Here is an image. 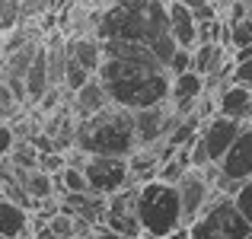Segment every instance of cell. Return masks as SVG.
<instances>
[{
	"label": "cell",
	"instance_id": "6",
	"mask_svg": "<svg viewBox=\"0 0 252 239\" xmlns=\"http://www.w3.org/2000/svg\"><path fill=\"white\" fill-rule=\"evenodd\" d=\"M80 172L86 185H90V195H99V198H112L131 185L128 159H118V156H86Z\"/></svg>",
	"mask_w": 252,
	"mask_h": 239
},
{
	"label": "cell",
	"instance_id": "24",
	"mask_svg": "<svg viewBox=\"0 0 252 239\" xmlns=\"http://www.w3.org/2000/svg\"><path fill=\"white\" fill-rule=\"evenodd\" d=\"M230 83L236 86H246V90H252V58H246V61L233 64V74H230Z\"/></svg>",
	"mask_w": 252,
	"mask_h": 239
},
{
	"label": "cell",
	"instance_id": "10",
	"mask_svg": "<svg viewBox=\"0 0 252 239\" xmlns=\"http://www.w3.org/2000/svg\"><path fill=\"white\" fill-rule=\"evenodd\" d=\"M220 176L230 185H243L252 179V124H243L240 137L233 141V147L223 153V159L217 163Z\"/></svg>",
	"mask_w": 252,
	"mask_h": 239
},
{
	"label": "cell",
	"instance_id": "22",
	"mask_svg": "<svg viewBox=\"0 0 252 239\" xmlns=\"http://www.w3.org/2000/svg\"><path fill=\"white\" fill-rule=\"evenodd\" d=\"M252 45V19L230 26V48H249Z\"/></svg>",
	"mask_w": 252,
	"mask_h": 239
},
{
	"label": "cell",
	"instance_id": "15",
	"mask_svg": "<svg viewBox=\"0 0 252 239\" xmlns=\"http://www.w3.org/2000/svg\"><path fill=\"white\" fill-rule=\"evenodd\" d=\"M32 236V214L19 204L0 198V239H29Z\"/></svg>",
	"mask_w": 252,
	"mask_h": 239
},
{
	"label": "cell",
	"instance_id": "7",
	"mask_svg": "<svg viewBox=\"0 0 252 239\" xmlns=\"http://www.w3.org/2000/svg\"><path fill=\"white\" fill-rule=\"evenodd\" d=\"M179 118L172 115L169 102L160 105H150V109L134 112V134H137V150H150V147H160L166 144L169 131L176 128Z\"/></svg>",
	"mask_w": 252,
	"mask_h": 239
},
{
	"label": "cell",
	"instance_id": "17",
	"mask_svg": "<svg viewBox=\"0 0 252 239\" xmlns=\"http://www.w3.org/2000/svg\"><path fill=\"white\" fill-rule=\"evenodd\" d=\"M67 55L86 70L90 77H96L99 64H102V42L96 35H80L74 42H67Z\"/></svg>",
	"mask_w": 252,
	"mask_h": 239
},
{
	"label": "cell",
	"instance_id": "31",
	"mask_svg": "<svg viewBox=\"0 0 252 239\" xmlns=\"http://www.w3.org/2000/svg\"><path fill=\"white\" fill-rule=\"evenodd\" d=\"M246 239H252V233H249V236H246Z\"/></svg>",
	"mask_w": 252,
	"mask_h": 239
},
{
	"label": "cell",
	"instance_id": "23",
	"mask_svg": "<svg viewBox=\"0 0 252 239\" xmlns=\"http://www.w3.org/2000/svg\"><path fill=\"white\" fill-rule=\"evenodd\" d=\"M19 105H23V102H19V99L13 96L10 86H6V83H3V77H0V121H6L10 115H16Z\"/></svg>",
	"mask_w": 252,
	"mask_h": 239
},
{
	"label": "cell",
	"instance_id": "3",
	"mask_svg": "<svg viewBox=\"0 0 252 239\" xmlns=\"http://www.w3.org/2000/svg\"><path fill=\"white\" fill-rule=\"evenodd\" d=\"M74 147L83 156H118L128 159L137 150L134 134V112L105 105L102 112L90 118H80L74 131Z\"/></svg>",
	"mask_w": 252,
	"mask_h": 239
},
{
	"label": "cell",
	"instance_id": "28",
	"mask_svg": "<svg viewBox=\"0 0 252 239\" xmlns=\"http://www.w3.org/2000/svg\"><path fill=\"white\" fill-rule=\"evenodd\" d=\"M243 6H246V19H252V0H246Z\"/></svg>",
	"mask_w": 252,
	"mask_h": 239
},
{
	"label": "cell",
	"instance_id": "16",
	"mask_svg": "<svg viewBox=\"0 0 252 239\" xmlns=\"http://www.w3.org/2000/svg\"><path fill=\"white\" fill-rule=\"evenodd\" d=\"M26 102H42L45 96H48V48L45 45H38L35 48V58H32L29 70H26Z\"/></svg>",
	"mask_w": 252,
	"mask_h": 239
},
{
	"label": "cell",
	"instance_id": "12",
	"mask_svg": "<svg viewBox=\"0 0 252 239\" xmlns=\"http://www.w3.org/2000/svg\"><path fill=\"white\" fill-rule=\"evenodd\" d=\"M214 102H217V115L223 118H233V121H252V90L246 86H236L227 83L214 92Z\"/></svg>",
	"mask_w": 252,
	"mask_h": 239
},
{
	"label": "cell",
	"instance_id": "20",
	"mask_svg": "<svg viewBox=\"0 0 252 239\" xmlns=\"http://www.w3.org/2000/svg\"><path fill=\"white\" fill-rule=\"evenodd\" d=\"M90 80H93V77L86 74V70L80 67V64H77L74 58L67 55V61H64V86H67L70 92H77V90H80L83 83H90Z\"/></svg>",
	"mask_w": 252,
	"mask_h": 239
},
{
	"label": "cell",
	"instance_id": "29",
	"mask_svg": "<svg viewBox=\"0 0 252 239\" xmlns=\"http://www.w3.org/2000/svg\"><path fill=\"white\" fill-rule=\"evenodd\" d=\"M74 239H93V230H90V233H80V236H74Z\"/></svg>",
	"mask_w": 252,
	"mask_h": 239
},
{
	"label": "cell",
	"instance_id": "4",
	"mask_svg": "<svg viewBox=\"0 0 252 239\" xmlns=\"http://www.w3.org/2000/svg\"><path fill=\"white\" fill-rule=\"evenodd\" d=\"M134 214L137 223H141L144 233L166 239L176 230H182V201H179L176 185L166 182H144L137 185V198H134Z\"/></svg>",
	"mask_w": 252,
	"mask_h": 239
},
{
	"label": "cell",
	"instance_id": "25",
	"mask_svg": "<svg viewBox=\"0 0 252 239\" xmlns=\"http://www.w3.org/2000/svg\"><path fill=\"white\" fill-rule=\"evenodd\" d=\"M169 77H179V74H189L191 70V51H185V48H176V55H172V61H169Z\"/></svg>",
	"mask_w": 252,
	"mask_h": 239
},
{
	"label": "cell",
	"instance_id": "5",
	"mask_svg": "<svg viewBox=\"0 0 252 239\" xmlns=\"http://www.w3.org/2000/svg\"><path fill=\"white\" fill-rule=\"evenodd\" d=\"M185 230H189V239H246L252 233V227L236 210L233 198H223V195L211 198V204L201 210V217L191 220Z\"/></svg>",
	"mask_w": 252,
	"mask_h": 239
},
{
	"label": "cell",
	"instance_id": "19",
	"mask_svg": "<svg viewBox=\"0 0 252 239\" xmlns=\"http://www.w3.org/2000/svg\"><path fill=\"white\" fill-rule=\"evenodd\" d=\"M23 23V0H0V35L13 32Z\"/></svg>",
	"mask_w": 252,
	"mask_h": 239
},
{
	"label": "cell",
	"instance_id": "1",
	"mask_svg": "<svg viewBox=\"0 0 252 239\" xmlns=\"http://www.w3.org/2000/svg\"><path fill=\"white\" fill-rule=\"evenodd\" d=\"M112 105L141 112L169 99V70L137 42H102V64L96 70Z\"/></svg>",
	"mask_w": 252,
	"mask_h": 239
},
{
	"label": "cell",
	"instance_id": "9",
	"mask_svg": "<svg viewBox=\"0 0 252 239\" xmlns=\"http://www.w3.org/2000/svg\"><path fill=\"white\" fill-rule=\"evenodd\" d=\"M176 191H179V201H182V223L189 227L191 220L201 217V210L211 204L214 198V188L211 182L201 176V169H189L182 179L176 182Z\"/></svg>",
	"mask_w": 252,
	"mask_h": 239
},
{
	"label": "cell",
	"instance_id": "26",
	"mask_svg": "<svg viewBox=\"0 0 252 239\" xmlns=\"http://www.w3.org/2000/svg\"><path fill=\"white\" fill-rule=\"evenodd\" d=\"M16 147V128L6 121H0V159H6Z\"/></svg>",
	"mask_w": 252,
	"mask_h": 239
},
{
	"label": "cell",
	"instance_id": "2",
	"mask_svg": "<svg viewBox=\"0 0 252 239\" xmlns=\"http://www.w3.org/2000/svg\"><path fill=\"white\" fill-rule=\"evenodd\" d=\"M99 42H137L147 45L150 55L169 67L176 42L169 32V3L163 0H115L96 19Z\"/></svg>",
	"mask_w": 252,
	"mask_h": 239
},
{
	"label": "cell",
	"instance_id": "21",
	"mask_svg": "<svg viewBox=\"0 0 252 239\" xmlns=\"http://www.w3.org/2000/svg\"><path fill=\"white\" fill-rule=\"evenodd\" d=\"M233 204H236V210L243 214V220L252 227V179H249V182H243L240 188L233 191Z\"/></svg>",
	"mask_w": 252,
	"mask_h": 239
},
{
	"label": "cell",
	"instance_id": "14",
	"mask_svg": "<svg viewBox=\"0 0 252 239\" xmlns=\"http://www.w3.org/2000/svg\"><path fill=\"white\" fill-rule=\"evenodd\" d=\"M169 32H172L176 48L195 51V45H198V23H195V16H191V10H185V6L176 3V0H169Z\"/></svg>",
	"mask_w": 252,
	"mask_h": 239
},
{
	"label": "cell",
	"instance_id": "30",
	"mask_svg": "<svg viewBox=\"0 0 252 239\" xmlns=\"http://www.w3.org/2000/svg\"><path fill=\"white\" fill-rule=\"evenodd\" d=\"M3 38H6V35H0V61H3Z\"/></svg>",
	"mask_w": 252,
	"mask_h": 239
},
{
	"label": "cell",
	"instance_id": "8",
	"mask_svg": "<svg viewBox=\"0 0 252 239\" xmlns=\"http://www.w3.org/2000/svg\"><path fill=\"white\" fill-rule=\"evenodd\" d=\"M240 131H243V124L233 121V118H223V115L208 118V121L201 124V131H198V144H201L208 163H220L223 153H227V150L233 147V141L240 137Z\"/></svg>",
	"mask_w": 252,
	"mask_h": 239
},
{
	"label": "cell",
	"instance_id": "27",
	"mask_svg": "<svg viewBox=\"0 0 252 239\" xmlns=\"http://www.w3.org/2000/svg\"><path fill=\"white\" fill-rule=\"evenodd\" d=\"M176 3H182L185 10H191V13H201L204 6H211V0H176Z\"/></svg>",
	"mask_w": 252,
	"mask_h": 239
},
{
	"label": "cell",
	"instance_id": "13",
	"mask_svg": "<svg viewBox=\"0 0 252 239\" xmlns=\"http://www.w3.org/2000/svg\"><path fill=\"white\" fill-rule=\"evenodd\" d=\"M80 233H90V227L80 223L70 210H64V208L55 210L48 220L32 223V236H35V239H74Z\"/></svg>",
	"mask_w": 252,
	"mask_h": 239
},
{
	"label": "cell",
	"instance_id": "11",
	"mask_svg": "<svg viewBox=\"0 0 252 239\" xmlns=\"http://www.w3.org/2000/svg\"><path fill=\"white\" fill-rule=\"evenodd\" d=\"M204 96V77H198V74H179V77H172V83H169V109H172V115L176 118H185V115H191L195 112V105H198V99Z\"/></svg>",
	"mask_w": 252,
	"mask_h": 239
},
{
	"label": "cell",
	"instance_id": "18",
	"mask_svg": "<svg viewBox=\"0 0 252 239\" xmlns=\"http://www.w3.org/2000/svg\"><path fill=\"white\" fill-rule=\"evenodd\" d=\"M74 102H77V118H90V115H96V112H102L105 105H112L109 96H105V90H102V83H99L96 77L74 92Z\"/></svg>",
	"mask_w": 252,
	"mask_h": 239
}]
</instances>
